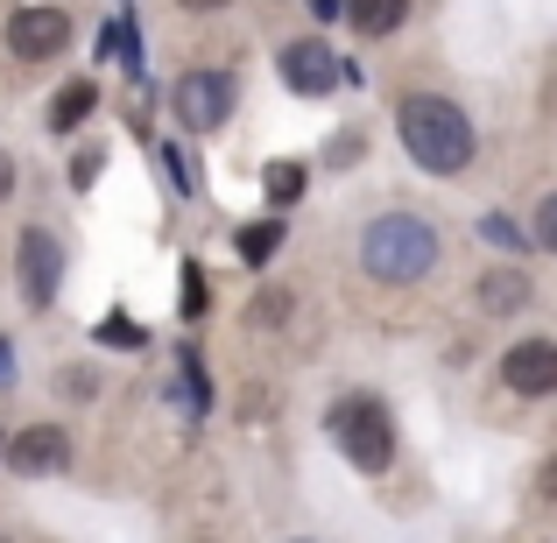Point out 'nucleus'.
<instances>
[{
    "label": "nucleus",
    "instance_id": "2",
    "mask_svg": "<svg viewBox=\"0 0 557 543\" xmlns=\"http://www.w3.org/2000/svg\"><path fill=\"white\" fill-rule=\"evenodd\" d=\"M395 141H403V156L437 184L473 177L480 127L451 92H395Z\"/></svg>",
    "mask_w": 557,
    "mask_h": 543
},
{
    "label": "nucleus",
    "instance_id": "17",
    "mask_svg": "<svg viewBox=\"0 0 557 543\" xmlns=\"http://www.w3.org/2000/svg\"><path fill=\"white\" fill-rule=\"evenodd\" d=\"M480 240L502 247V255H522V247H530V233H522L508 212H480Z\"/></svg>",
    "mask_w": 557,
    "mask_h": 543
},
{
    "label": "nucleus",
    "instance_id": "1",
    "mask_svg": "<svg viewBox=\"0 0 557 543\" xmlns=\"http://www.w3.org/2000/svg\"><path fill=\"white\" fill-rule=\"evenodd\" d=\"M354 261L381 289H417L445 269V226L431 212H409V205H381V212H368V226H360Z\"/></svg>",
    "mask_w": 557,
    "mask_h": 543
},
{
    "label": "nucleus",
    "instance_id": "13",
    "mask_svg": "<svg viewBox=\"0 0 557 543\" xmlns=\"http://www.w3.org/2000/svg\"><path fill=\"white\" fill-rule=\"evenodd\" d=\"M283 240H289L283 219H255V226L240 233V261L247 269H269V255H283Z\"/></svg>",
    "mask_w": 557,
    "mask_h": 543
},
{
    "label": "nucleus",
    "instance_id": "28",
    "mask_svg": "<svg viewBox=\"0 0 557 543\" xmlns=\"http://www.w3.org/2000/svg\"><path fill=\"white\" fill-rule=\"evenodd\" d=\"M283 543H318V536H283Z\"/></svg>",
    "mask_w": 557,
    "mask_h": 543
},
{
    "label": "nucleus",
    "instance_id": "20",
    "mask_svg": "<svg viewBox=\"0 0 557 543\" xmlns=\"http://www.w3.org/2000/svg\"><path fill=\"white\" fill-rule=\"evenodd\" d=\"M360 149H368V141H360V135H354V127H346V135H339V141H325V163H332V170H339V163H354V156H360Z\"/></svg>",
    "mask_w": 557,
    "mask_h": 543
},
{
    "label": "nucleus",
    "instance_id": "5",
    "mask_svg": "<svg viewBox=\"0 0 557 543\" xmlns=\"http://www.w3.org/2000/svg\"><path fill=\"white\" fill-rule=\"evenodd\" d=\"M71 36H78V22H71L64 0H22V8L8 14V28H0L14 64H50V57L71 50Z\"/></svg>",
    "mask_w": 557,
    "mask_h": 543
},
{
    "label": "nucleus",
    "instance_id": "16",
    "mask_svg": "<svg viewBox=\"0 0 557 543\" xmlns=\"http://www.w3.org/2000/svg\"><path fill=\"white\" fill-rule=\"evenodd\" d=\"M261 190H269V205H275V212H289V205L304 198V163H289V156H283V163H269Z\"/></svg>",
    "mask_w": 557,
    "mask_h": 543
},
{
    "label": "nucleus",
    "instance_id": "7",
    "mask_svg": "<svg viewBox=\"0 0 557 543\" xmlns=\"http://www.w3.org/2000/svg\"><path fill=\"white\" fill-rule=\"evenodd\" d=\"M71 466H78V437H71L64 423H22V431H8L0 473H14V480H64Z\"/></svg>",
    "mask_w": 557,
    "mask_h": 543
},
{
    "label": "nucleus",
    "instance_id": "18",
    "mask_svg": "<svg viewBox=\"0 0 557 543\" xmlns=\"http://www.w3.org/2000/svg\"><path fill=\"white\" fill-rule=\"evenodd\" d=\"M530 247H544V255H557V190H544L530 212Z\"/></svg>",
    "mask_w": 557,
    "mask_h": 543
},
{
    "label": "nucleus",
    "instance_id": "11",
    "mask_svg": "<svg viewBox=\"0 0 557 543\" xmlns=\"http://www.w3.org/2000/svg\"><path fill=\"white\" fill-rule=\"evenodd\" d=\"M409 14H417V0H346L339 22L354 28L360 42H388V36H403V28H409Z\"/></svg>",
    "mask_w": 557,
    "mask_h": 543
},
{
    "label": "nucleus",
    "instance_id": "29",
    "mask_svg": "<svg viewBox=\"0 0 557 543\" xmlns=\"http://www.w3.org/2000/svg\"><path fill=\"white\" fill-rule=\"evenodd\" d=\"M205 543H212V536H205Z\"/></svg>",
    "mask_w": 557,
    "mask_h": 543
},
{
    "label": "nucleus",
    "instance_id": "10",
    "mask_svg": "<svg viewBox=\"0 0 557 543\" xmlns=\"http://www.w3.org/2000/svg\"><path fill=\"white\" fill-rule=\"evenodd\" d=\"M536 304V283L522 261H487V269L473 275V311L480 318H522Z\"/></svg>",
    "mask_w": 557,
    "mask_h": 543
},
{
    "label": "nucleus",
    "instance_id": "3",
    "mask_svg": "<svg viewBox=\"0 0 557 543\" xmlns=\"http://www.w3.org/2000/svg\"><path fill=\"white\" fill-rule=\"evenodd\" d=\"M325 437L360 480H388L403 459V431H395V409L381 388H346L325 403Z\"/></svg>",
    "mask_w": 557,
    "mask_h": 543
},
{
    "label": "nucleus",
    "instance_id": "27",
    "mask_svg": "<svg viewBox=\"0 0 557 543\" xmlns=\"http://www.w3.org/2000/svg\"><path fill=\"white\" fill-rule=\"evenodd\" d=\"M0 543H14V530H8V522H0Z\"/></svg>",
    "mask_w": 557,
    "mask_h": 543
},
{
    "label": "nucleus",
    "instance_id": "26",
    "mask_svg": "<svg viewBox=\"0 0 557 543\" xmlns=\"http://www.w3.org/2000/svg\"><path fill=\"white\" fill-rule=\"evenodd\" d=\"M0 459H8V423H0Z\"/></svg>",
    "mask_w": 557,
    "mask_h": 543
},
{
    "label": "nucleus",
    "instance_id": "9",
    "mask_svg": "<svg viewBox=\"0 0 557 543\" xmlns=\"http://www.w3.org/2000/svg\"><path fill=\"white\" fill-rule=\"evenodd\" d=\"M275 78H283L289 99H332L339 92V57H332L325 36H289L275 42Z\"/></svg>",
    "mask_w": 557,
    "mask_h": 543
},
{
    "label": "nucleus",
    "instance_id": "22",
    "mask_svg": "<svg viewBox=\"0 0 557 543\" xmlns=\"http://www.w3.org/2000/svg\"><path fill=\"white\" fill-rule=\"evenodd\" d=\"M14 190H22V163L0 149V205H14Z\"/></svg>",
    "mask_w": 557,
    "mask_h": 543
},
{
    "label": "nucleus",
    "instance_id": "6",
    "mask_svg": "<svg viewBox=\"0 0 557 543\" xmlns=\"http://www.w3.org/2000/svg\"><path fill=\"white\" fill-rule=\"evenodd\" d=\"M14 283H22V311H36V318L64 297V247H57V233L42 219H28L14 233Z\"/></svg>",
    "mask_w": 557,
    "mask_h": 543
},
{
    "label": "nucleus",
    "instance_id": "24",
    "mask_svg": "<svg viewBox=\"0 0 557 543\" xmlns=\"http://www.w3.org/2000/svg\"><path fill=\"white\" fill-rule=\"evenodd\" d=\"M177 8H184V14H226L233 0H177Z\"/></svg>",
    "mask_w": 557,
    "mask_h": 543
},
{
    "label": "nucleus",
    "instance_id": "25",
    "mask_svg": "<svg viewBox=\"0 0 557 543\" xmlns=\"http://www.w3.org/2000/svg\"><path fill=\"white\" fill-rule=\"evenodd\" d=\"M0 388H14V346L0 340Z\"/></svg>",
    "mask_w": 557,
    "mask_h": 543
},
{
    "label": "nucleus",
    "instance_id": "8",
    "mask_svg": "<svg viewBox=\"0 0 557 543\" xmlns=\"http://www.w3.org/2000/svg\"><path fill=\"white\" fill-rule=\"evenodd\" d=\"M494 381H502L516 403H550V395H557V340H550V332H522V340H508L502 360H494Z\"/></svg>",
    "mask_w": 557,
    "mask_h": 543
},
{
    "label": "nucleus",
    "instance_id": "12",
    "mask_svg": "<svg viewBox=\"0 0 557 543\" xmlns=\"http://www.w3.org/2000/svg\"><path fill=\"white\" fill-rule=\"evenodd\" d=\"M92 113H99V85H92V78H71V85H57V99H50V113H42V127H50V135H78Z\"/></svg>",
    "mask_w": 557,
    "mask_h": 543
},
{
    "label": "nucleus",
    "instance_id": "14",
    "mask_svg": "<svg viewBox=\"0 0 557 543\" xmlns=\"http://www.w3.org/2000/svg\"><path fill=\"white\" fill-rule=\"evenodd\" d=\"M289 311H297V297H289V289H275V283H261V289H255V304H247V325H255V332L289 325Z\"/></svg>",
    "mask_w": 557,
    "mask_h": 543
},
{
    "label": "nucleus",
    "instance_id": "15",
    "mask_svg": "<svg viewBox=\"0 0 557 543\" xmlns=\"http://www.w3.org/2000/svg\"><path fill=\"white\" fill-rule=\"evenodd\" d=\"M57 388H64V403H99L107 381H99L92 360H71V367H57Z\"/></svg>",
    "mask_w": 557,
    "mask_h": 543
},
{
    "label": "nucleus",
    "instance_id": "4",
    "mask_svg": "<svg viewBox=\"0 0 557 543\" xmlns=\"http://www.w3.org/2000/svg\"><path fill=\"white\" fill-rule=\"evenodd\" d=\"M240 113V78L219 64H198V71H177L170 78V121L184 135H219V127Z\"/></svg>",
    "mask_w": 557,
    "mask_h": 543
},
{
    "label": "nucleus",
    "instance_id": "23",
    "mask_svg": "<svg viewBox=\"0 0 557 543\" xmlns=\"http://www.w3.org/2000/svg\"><path fill=\"white\" fill-rule=\"evenodd\" d=\"M304 14H311V22H339L346 0H304Z\"/></svg>",
    "mask_w": 557,
    "mask_h": 543
},
{
    "label": "nucleus",
    "instance_id": "19",
    "mask_svg": "<svg viewBox=\"0 0 557 543\" xmlns=\"http://www.w3.org/2000/svg\"><path fill=\"white\" fill-rule=\"evenodd\" d=\"M99 170H107V141H85V149L71 156V190H92Z\"/></svg>",
    "mask_w": 557,
    "mask_h": 543
},
{
    "label": "nucleus",
    "instance_id": "21",
    "mask_svg": "<svg viewBox=\"0 0 557 543\" xmlns=\"http://www.w3.org/2000/svg\"><path fill=\"white\" fill-rule=\"evenodd\" d=\"M536 502H544V508H557V452H550L544 466H536Z\"/></svg>",
    "mask_w": 557,
    "mask_h": 543
}]
</instances>
